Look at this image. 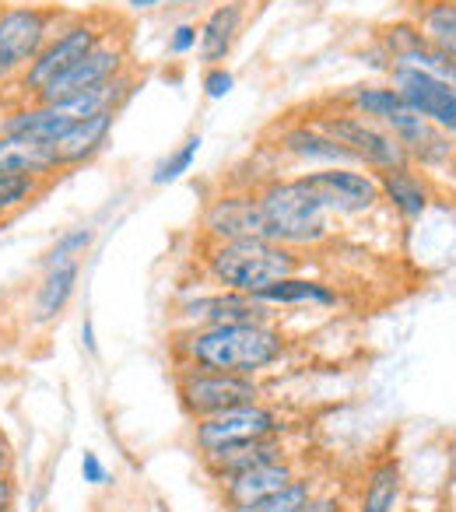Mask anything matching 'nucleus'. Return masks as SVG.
I'll return each mask as SVG.
<instances>
[{
  "mask_svg": "<svg viewBox=\"0 0 456 512\" xmlns=\"http://www.w3.org/2000/svg\"><path fill=\"white\" fill-rule=\"evenodd\" d=\"M246 18H250V0H221L204 15V22L197 25V53L207 67H218L232 57L239 36L246 29Z\"/></svg>",
  "mask_w": 456,
  "mask_h": 512,
  "instance_id": "f3484780",
  "label": "nucleus"
},
{
  "mask_svg": "<svg viewBox=\"0 0 456 512\" xmlns=\"http://www.w3.org/2000/svg\"><path fill=\"white\" fill-rule=\"evenodd\" d=\"M60 172L64 169H60L57 144L0 134V176H25V179H39V183H50Z\"/></svg>",
  "mask_w": 456,
  "mask_h": 512,
  "instance_id": "aec40b11",
  "label": "nucleus"
},
{
  "mask_svg": "<svg viewBox=\"0 0 456 512\" xmlns=\"http://www.w3.org/2000/svg\"><path fill=\"white\" fill-rule=\"evenodd\" d=\"M386 81L400 92L404 106L411 113L425 116L428 123H435L439 130H446L456 141V92L449 85H442L439 78H432L421 67H407V64H390Z\"/></svg>",
  "mask_w": 456,
  "mask_h": 512,
  "instance_id": "ddd939ff",
  "label": "nucleus"
},
{
  "mask_svg": "<svg viewBox=\"0 0 456 512\" xmlns=\"http://www.w3.org/2000/svg\"><path fill=\"white\" fill-rule=\"evenodd\" d=\"M92 242H95V225H78V228H67V232H60L57 242H53V246L43 253V271H46V267L81 260V256L92 249Z\"/></svg>",
  "mask_w": 456,
  "mask_h": 512,
  "instance_id": "c756f323",
  "label": "nucleus"
},
{
  "mask_svg": "<svg viewBox=\"0 0 456 512\" xmlns=\"http://www.w3.org/2000/svg\"><path fill=\"white\" fill-rule=\"evenodd\" d=\"M386 130L397 137V144L407 151L414 169H446L456 155L453 137L435 127V123H428L425 116L411 113V109H400V113L386 123Z\"/></svg>",
  "mask_w": 456,
  "mask_h": 512,
  "instance_id": "2eb2a0df",
  "label": "nucleus"
},
{
  "mask_svg": "<svg viewBox=\"0 0 456 512\" xmlns=\"http://www.w3.org/2000/svg\"><path fill=\"white\" fill-rule=\"evenodd\" d=\"M81 344H85V351L88 355H99V341H95V323L88 320H81Z\"/></svg>",
  "mask_w": 456,
  "mask_h": 512,
  "instance_id": "ea45409f",
  "label": "nucleus"
},
{
  "mask_svg": "<svg viewBox=\"0 0 456 512\" xmlns=\"http://www.w3.org/2000/svg\"><path fill=\"white\" fill-rule=\"evenodd\" d=\"M116 116L120 113H95V116H85V120H74L71 127L64 130V137L57 141L60 169L67 172V169H78V165L92 162L109 144V137H113Z\"/></svg>",
  "mask_w": 456,
  "mask_h": 512,
  "instance_id": "4be33fe9",
  "label": "nucleus"
},
{
  "mask_svg": "<svg viewBox=\"0 0 456 512\" xmlns=\"http://www.w3.org/2000/svg\"><path fill=\"white\" fill-rule=\"evenodd\" d=\"M123 71H130V46H127V39H123V32H109L85 60H78V64H74L67 74H60L57 81H50V85L36 95V102L60 106V102L78 99V95L88 92V88L106 85V81H113L116 74H123Z\"/></svg>",
  "mask_w": 456,
  "mask_h": 512,
  "instance_id": "9d476101",
  "label": "nucleus"
},
{
  "mask_svg": "<svg viewBox=\"0 0 456 512\" xmlns=\"http://www.w3.org/2000/svg\"><path fill=\"white\" fill-rule=\"evenodd\" d=\"M172 362L207 372L260 379L288 355V337L278 323H236V327H179L169 341Z\"/></svg>",
  "mask_w": 456,
  "mask_h": 512,
  "instance_id": "f257e3e1",
  "label": "nucleus"
},
{
  "mask_svg": "<svg viewBox=\"0 0 456 512\" xmlns=\"http://www.w3.org/2000/svg\"><path fill=\"white\" fill-rule=\"evenodd\" d=\"M407 67H421V71H428L432 78H439L442 85H449L456 92V53H446L428 43L425 50L414 57V64H407Z\"/></svg>",
  "mask_w": 456,
  "mask_h": 512,
  "instance_id": "473e14b6",
  "label": "nucleus"
},
{
  "mask_svg": "<svg viewBox=\"0 0 456 512\" xmlns=\"http://www.w3.org/2000/svg\"><path fill=\"white\" fill-rule=\"evenodd\" d=\"M11 467H15V449H11L8 435L0 432V477H8Z\"/></svg>",
  "mask_w": 456,
  "mask_h": 512,
  "instance_id": "58836bf2",
  "label": "nucleus"
},
{
  "mask_svg": "<svg viewBox=\"0 0 456 512\" xmlns=\"http://www.w3.org/2000/svg\"><path fill=\"white\" fill-rule=\"evenodd\" d=\"M207 281L228 292L257 295L260 288L285 281L302 271L299 249H288L271 239H239V242H207L200 256Z\"/></svg>",
  "mask_w": 456,
  "mask_h": 512,
  "instance_id": "f03ea898",
  "label": "nucleus"
},
{
  "mask_svg": "<svg viewBox=\"0 0 456 512\" xmlns=\"http://www.w3.org/2000/svg\"><path fill=\"white\" fill-rule=\"evenodd\" d=\"M411 22L432 46L456 53V0H414Z\"/></svg>",
  "mask_w": 456,
  "mask_h": 512,
  "instance_id": "bb28decb",
  "label": "nucleus"
},
{
  "mask_svg": "<svg viewBox=\"0 0 456 512\" xmlns=\"http://www.w3.org/2000/svg\"><path fill=\"white\" fill-rule=\"evenodd\" d=\"M299 179L316 193L330 218H362L372 214L383 197H379V176L358 169V165H327V169L299 172Z\"/></svg>",
  "mask_w": 456,
  "mask_h": 512,
  "instance_id": "1a4fd4ad",
  "label": "nucleus"
},
{
  "mask_svg": "<svg viewBox=\"0 0 456 512\" xmlns=\"http://www.w3.org/2000/svg\"><path fill=\"white\" fill-rule=\"evenodd\" d=\"M71 123L74 120L60 106H46V102L32 99V102H18V106L8 109V113H0V134L57 144Z\"/></svg>",
  "mask_w": 456,
  "mask_h": 512,
  "instance_id": "b1692460",
  "label": "nucleus"
},
{
  "mask_svg": "<svg viewBox=\"0 0 456 512\" xmlns=\"http://www.w3.org/2000/svg\"><path fill=\"white\" fill-rule=\"evenodd\" d=\"M109 32H113V25H109L102 15H67L64 22H60V29L53 32L50 43L43 46V53L32 60V67L15 85L18 95H22V102L36 99L50 81H57L60 74L71 71L78 60H85Z\"/></svg>",
  "mask_w": 456,
  "mask_h": 512,
  "instance_id": "39448f33",
  "label": "nucleus"
},
{
  "mask_svg": "<svg viewBox=\"0 0 456 512\" xmlns=\"http://www.w3.org/2000/svg\"><path fill=\"white\" fill-rule=\"evenodd\" d=\"M200 456V467L211 481H221V477H232V474H243V470L253 467H264V463L274 460H285L288 453V442L285 439H250V442H228V446L218 449H207Z\"/></svg>",
  "mask_w": 456,
  "mask_h": 512,
  "instance_id": "a211bd4d",
  "label": "nucleus"
},
{
  "mask_svg": "<svg viewBox=\"0 0 456 512\" xmlns=\"http://www.w3.org/2000/svg\"><path fill=\"white\" fill-rule=\"evenodd\" d=\"M334 512H355V505H344V502H341V505H337Z\"/></svg>",
  "mask_w": 456,
  "mask_h": 512,
  "instance_id": "c03bdc74",
  "label": "nucleus"
},
{
  "mask_svg": "<svg viewBox=\"0 0 456 512\" xmlns=\"http://www.w3.org/2000/svg\"><path fill=\"white\" fill-rule=\"evenodd\" d=\"M404 467L397 453H383L365 467L355 512H397L404 505Z\"/></svg>",
  "mask_w": 456,
  "mask_h": 512,
  "instance_id": "6ab92c4d",
  "label": "nucleus"
},
{
  "mask_svg": "<svg viewBox=\"0 0 456 512\" xmlns=\"http://www.w3.org/2000/svg\"><path fill=\"white\" fill-rule=\"evenodd\" d=\"M257 299L271 309H292V306L334 309V306H341V295H337L334 285H327V281H320V278H302V274H292V278L260 288Z\"/></svg>",
  "mask_w": 456,
  "mask_h": 512,
  "instance_id": "393cba45",
  "label": "nucleus"
},
{
  "mask_svg": "<svg viewBox=\"0 0 456 512\" xmlns=\"http://www.w3.org/2000/svg\"><path fill=\"white\" fill-rule=\"evenodd\" d=\"M313 120L355 158V165H362L372 176H383L393 169H407L411 158L397 144V137L376 120H365V116L351 113L344 106H323L313 113Z\"/></svg>",
  "mask_w": 456,
  "mask_h": 512,
  "instance_id": "423d86ee",
  "label": "nucleus"
},
{
  "mask_svg": "<svg viewBox=\"0 0 456 512\" xmlns=\"http://www.w3.org/2000/svg\"><path fill=\"white\" fill-rule=\"evenodd\" d=\"M334 106H344V109H351V113L365 116V120L383 123V127L400 113V109H407L404 99H400V92L390 85V81H362V85L344 88V92L334 99Z\"/></svg>",
  "mask_w": 456,
  "mask_h": 512,
  "instance_id": "a878e982",
  "label": "nucleus"
},
{
  "mask_svg": "<svg viewBox=\"0 0 456 512\" xmlns=\"http://www.w3.org/2000/svg\"><path fill=\"white\" fill-rule=\"evenodd\" d=\"M0 8H4V4H0Z\"/></svg>",
  "mask_w": 456,
  "mask_h": 512,
  "instance_id": "49530a36",
  "label": "nucleus"
},
{
  "mask_svg": "<svg viewBox=\"0 0 456 512\" xmlns=\"http://www.w3.org/2000/svg\"><path fill=\"white\" fill-rule=\"evenodd\" d=\"M379 197L400 221H418L432 207V186L421 176V169L407 165V169H393L379 176Z\"/></svg>",
  "mask_w": 456,
  "mask_h": 512,
  "instance_id": "5701e85b",
  "label": "nucleus"
},
{
  "mask_svg": "<svg viewBox=\"0 0 456 512\" xmlns=\"http://www.w3.org/2000/svg\"><path fill=\"white\" fill-rule=\"evenodd\" d=\"M435 512H456V509H453V495H442V498H439V505H435Z\"/></svg>",
  "mask_w": 456,
  "mask_h": 512,
  "instance_id": "79ce46f5",
  "label": "nucleus"
},
{
  "mask_svg": "<svg viewBox=\"0 0 456 512\" xmlns=\"http://www.w3.org/2000/svg\"><path fill=\"white\" fill-rule=\"evenodd\" d=\"M127 4H130L134 11H151V8H158L162 0H127Z\"/></svg>",
  "mask_w": 456,
  "mask_h": 512,
  "instance_id": "a19ab883",
  "label": "nucleus"
},
{
  "mask_svg": "<svg viewBox=\"0 0 456 512\" xmlns=\"http://www.w3.org/2000/svg\"><path fill=\"white\" fill-rule=\"evenodd\" d=\"M179 327H236V323H274V309L264 306L257 295L228 292H190L176 302Z\"/></svg>",
  "mask_w": 456,
  "mask_h": 512,
  "instance_id": "9b49d317",
  "label": "nucleus"
},
{
  "mask_svg": "<svg viewBox=\"0 0 456 512\" xmlns=\"http://www.w3.org/2000/svg\"><path fill=\"white\" fill-rule=\"evenodd\" d=\"M169 4H183V0H169Z\"/></svg>",
  "mask_w": 456,
  "mask_h": 512,
  "instance_id": "a18cd8bd",
  "label": "nucleus"
},
{
  "mask_svg": "<svg viewBox=\"0 0 456 512\" xmlns=\"http://www.w3.org/2000/svg\"><path fill=\"white\" fill-rule=\"evenodd\" d=\"M316 491H320V481H316L313 474H299L295 481H288L285 488H278L274 495L260 498V502L246 512H299Z\"/></svg>",
  "mask_w": 456,
  "mask_h": 512,
  "instance_id": "c85d7f7f",
  "label": "nucleus"
},
{
  "mask_svg": "<svg viewBox=\"0 0 456 512\" xmlns=\"http://www.w3.org/2000/svg\"><path fill=\"white\" fill-rule=\"evenodd\" d=\"M176 397H179V407L186 411V418L197 421V418H207V414L232 411V407L267 400V390H264V383L253 376H232V372H207V369L179 365Z\"/></svg>",
  "mask_w": 456,
  "mask_h": 512,
  "instance_id": "0eeeda50",
  "label": "nucleus"
},
{
  "mask_svg": "<svg viewBox=\"0 0 456 512\" xmlns=\"http://www.w3.org/2000/svg\"><path fill=\"white\" fill-rule=\"evenodd\" d=\"M302 470L295 463V456H285V460H274V463H264V467H253V470H243V474H232V477H221L218 491H221V505L228 512H246L260 502V498L274 495L278 488H285L288 481H295Z\"/></svg>",
  "mask_w": 456,
  "mask_h": 512,
  "instance_id": "dca6fc26",
  "label": "nucleus"
},
{
  "mask_svg": "<svg viewBox=\"0 0 456 512\" xmlns=\"http://www.w3.org/2000/svg\"><path fill=\"white\" fill-rule=\"evenodd\" d=\"M337 505H341V498H337L334 491H316V495L309 498V502L302 505L299 512H334Z\"/></svg>",
  "mask_w": 456,
  "mask_h": 512,
  "instance_id": "4c0bfd02",
  "label": "nucleus"
},
{
  "mask_svg": "<svg viewBox=\"0 0 456 512\" xmlns=\"http://www.w3.org/2000/svg\"><path fill=\"white\" fill-rule=\"evenodd\" d=\"M200 88H204V95L211 102H221V99H228V95H232V88H236V78H232V71H228L225 64L207 67L204 78H200Z\"/></svg>",
  "mask_w": 456,
  "mask_h": 512,
  "instance_id": "72a5a7b5",
  "label": "nucleus"
},
{
  "mask_svg": "<svg viewBox=\"0 0 456 512\" xmlns=\"http://www.w3.org/2000/svg\"><path fill=\"white\" fill-rule=\"evenodd\" d=\"M397 512H421V509H418V505H407V502H404V505H400Z\"/></svg>",
  "mask_w": 456,
  "mask_h": 512,
  "instance_id": "37998d69",
  "label": "nucleus"
},
{
  "mask_svg": "<svg viewBox=\"0 0 456 512\" xmlns=\"http://www.w3.org/2000/svg\"><path fill=\"white\" fill-rule=\"evenodd\" d=\"M267 221V239L288 249H313L330 239V214L299 176H267L253 186Z\"/></svg>",
  "mask_w": 456,
  "mask_h": 512,
  "instance_id": "7ed1b4c3",
  "label": "nucleus"
},
{
  "mask_svg": "<svg viewBox=\"0 0 456 512\" xmlns=\"http://www.w3.org/2000/svg\"><path fill=\"white\" fill-rule=\"evenodd\" d=\"M274 148L295 165L306 169H327V165H355V158L313 120V116H295V120L281 123L274 134ZM362 169V165H358Z\"/></svg>",
  "mask_w": 456,
  "mask_h": 512,
  "instance_id": "4468645a",
  "label": "nucleus"
},
{
  "mask_svg": "<svg viewBox=\"0 0 456 512\" xmlns=\"http://www.w3.org/2000/svg\"><path fill=\"white\" fill-rule=\"evenodd\" d=\"M292 432L288 418L267 400H257V404H243L232 407V411H218L207 414V418L193 421V446L197 453H207V449L228 446V442H250V439H285Z\"/></svg>",
  "mask_w": 456,
  "mask_h": 512,
  "instance_id": "6e6552de",
  "label": "nucleus"
},
{
  "mask_svg": "<svg viewBox=\"0 0 456 512\" xmlns=\"http://www.w3.org/2000/svg\"><path fill=\"white\" fill-rule=\"evenodd\" d=\"M71 11L57 4H4L0 8V88L22 81Z\"/></svg>",
  "mask_w": 456,
  "mask_h": 512,
  "instance_id": "20e7f679",
  "label": "nucleus"
},
{
  "mask_svg": "<svg viewBox=\"0 0 456 512\" xmlns=\"http://www.w3.org/2000/svg\"><path fill=\"white\" fill-rule=\"evenodd\" d=\"M197 39H200V29L197 22H183L169 32V53L172 57H186V53L197 50Z\"/></svg>",
  "mask_w": 456,
  "mask_h": 512,
  "instance_id": "f704fd0d",
  "label": "nucleus"
},
{
  "mask_svg": "<svg viewBox=\"0 0 456 512\" xmlns=\"http://www.w3.org/2000/svg\"><path fill=\"white\" fill-rule=\"evenodd\" d=\"M78 281H81V260L46 267L36 285V295H32V323L36 327L57 323L67 313V306L74 302V295H78Z\"/></svg>",
  "mask_w": 456,
  "mask_h": 512,
  "instance_id": "412c9836",
  "label": "nucleus"
},
{
  "mask_svg": "<svg viewBox=\"0 0 456 512\" xmlns=\"http://www.w3.org/2000/svg\"><path fill=\"white\" fill-rule=\"evenodd\" d=\"M376 46L383 50V57L390 64H414V57L425 50L428 39L421 36V29L411 18H397V22H386L376 32Z\"/></svg>",
  "mask_w": 456,
  "mask_h": 512,
  "instance_id": "cd10ccee",
  "label": "nucleus"
},
{
  "mask_svg": "<svg viewBox=\"0 0 456 512\" xmlns=\"http://www.w3.org/2000/svg\"><path fill=\"white\" fill-rule=\"evenodd\" d=\"M18 509V481L15 474L0 477V512H15Z\"/></svg>",
  "mask_w": 456,
  "mask_h": 512,
  "instance_id": "e433bc0d",
  "label": "nucleus"
},
{
  "mask_svg": "<svg viewBox=\"0 0 456 512\" xmlns=\"http://www.w3.org/2000/svg\"><path fill=\"white\" fill-rule=\"evenodd\" d=\"M81 477H85V484H92V488H106V484L113 481V474H109V467L102 463V456L92 453V449L81 453Z\"/></svg>",
  "mask_w": 456,
  "mask_h": 512,
  "instance_id": "c9c22d12",
  "label": "nucleus"
},
{
  "mask_svg": "<svg viewBox=\"0 0 456 512\" xmlns=\"http://www.w3.org/2000/svg\"><path fill=\"white\" fill-rule=\"evenodd\" d=\"M46 190V183L25 176H0V221H8L11 214H18L22 207H29L32 200H39V193Z\"/></svg>",
  "mask_w": 456,
  "mask_h": 512,
  "instance_id": "7c9ffc66",
  "label": "nucleus"
},
{
  "mask_svg": "<svg viewBox=\"0 0 456 512\" xmlns=\"http://www.w3.org/2000/svg\"><path fill=\"white\" fill-rule=\"evenodd\" d=\"M200 235L207 242H239V239H267V221L253 190H225L207 200L200 214Z\"/></svg>",
  "mask_w": 456,
  "mask_h": 512,
  "instance_id": "f8f14e48",
  "label": "nucleus"
},
{
  "mask_svg": "<svg viewBox=\"0 0 456 512\" xmlns=\"http://www.w3.org/2000/svg\"><path fill=\"white\" fill-rule=\"evenodd\" d=\"M197 151H200V134H190L176 151H169V155L155 165V172H151V183H155V186L176 183L179 176H186V172L193 169V162H197Z\"/></svg>",
  "mask_w": 456,
  "mask_h": 512,
  "instance_id": "2f4dec72",
  "label": "nucleus"
}]
</instances>
